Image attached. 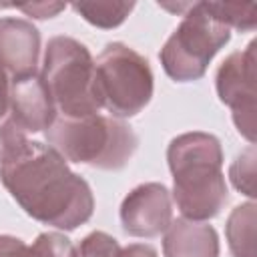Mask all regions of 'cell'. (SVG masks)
I'll return each instance as SVG.
<instances>
[{
    "instance_id": "cell-21",
    "label": "cell",
    "mask_w": 257,
    "mask_h": 257,
    "mask_svg": "<svg viewBox=\"0 0 257 257\" xmlns=\"http://www.w3.org/2000/svg\"><path fill=\"white\" fill-rule=\"evenodd\" d=\"M8 100H10V78L6 68L0 64V118L8 112Z\"/></svg>"
},
{
    "instance_id": "cell-12",
    "label": "cell",
    "mask_w": 257,
    "mask_h": 257,
    "mask_svg": "<svg viewBox=\"0 0 257 257\" xmlns=\"http://www.w3.org/2000/svg\"><path fill=\"white\" fill-rule=\"evenodd\" d=\"M257 205L253 201L237 205L225 225V235L233 257H257L255 253Z\"/></svg>"
},
{
    "instance_id": "cell-9",
    "label": "cell",
    "mask_w": 257,
    "mask_h": 257,
    "mask_svg": "<svg viewBox=\"0 0 257 257\" xmlns=\"http://www.w3.org/2000/svg\"><path fill=\"white\" fill-rule=\"evenodd\" d=\"M10 120L24 133L46 131L56 118V104L38 72L10 82Z\"/></svg>"
},
{
    "instance_id": "cell-17",
    "label": "cell",
    "mask_w": 257,
    "mask_h": 257,
    "mask_svg": "<svg viewBox=\"0 0 257 257\" xmlns=\"http://www.w3.org/2000/svg\"><path fill=\"white\" fill-rule=\"evenodd\" d=\"M34 245L38 247L42 257H76V249L72 245V241L56 231H46L40 233L34 241Z\"/></svg>"
},
{
    "instance_id": "cell-8",
    "label": "cell",
    "mask_w": 257,
    "mask_h": 257,
    "mask_svg": "<svg viewBox=\"0 0 257 257\" xmlns=\"http://www.w3.org/2000/svg\"><path fill=\"white\" fill-rule=\"evenodd\" d=\"M173 221L171 191L163 183H143L120 203V225L133 237H157Z\"/></svg>"
},
{
    "instance_id": "cell-15",
    "label": "cell",
    "mask_w": 257,
    "mask_h": 257,
    "mask_svg": "<svg viewBox=\"0 0 257 257\" xmlns=\"http://www.w3.org/2000/svg\"><path fill=\"white\" fill-rule=\"evenodd\" d=\"M231 183L237 191L247 195L249 199H255V147L249 145L245 151L237 155L229 169Z\"/></svg>"
},
{
    "instance_id": "cell-14",
    "label": "cell",
    "mask_w": 257,
    "mask_h": 257,
    "mask_svg": "<svg viewBox=\"0 0 257 257\" xmlns=\"http://www.w3.org/2000/svg\"><path fill=\"white\" fill-rule=\"evenodd\" d=\"M211 12L225 22L229 28L247 32L257 24V6L255 4H233V2H207Z\"/></svg>"
},
{
    "instance_id": "cell-13",
    "label": "cell",
    "mask_w": 257,
    "mask_h": 257,
    "mask_svg": "<svg viewBox=\"0 0 257 257\" xmlns=\"http://www.w3.org/2000/svg\"><path fill=\"white\" fill-rule=\"evenodd\" d=\"M135 2H74L72 10L96 28H116L133 12Z\"/></svg>"
},
{
    "instance_id": "cell-19",
    "label": "cell",
    "mask_w": 257,
    "mask_h": 257,
    "mask_svg": "<svg viewBox=\"0 0 257 257\" xmlns=\"http://www.w3.org/2000/svg\"><path fill=\"white\" fill-rule=\"evenodd\" d=\"M2 6H10V8H18L22 12H26L32 18H52L56 16L60 10L66 8V4L62 2H32V4H2Z\"/></svg>"
},
{
    "instance_id": "cell-10",
    "label": "cell",
    "mask_w": 257,
    "mask_h": 257,
    "mask_svg": "<svg viewBox=\"0 0 257 257\" xmlns=\"http://www.w3.org/2000/svg\"><path fill=\"white\" fill-rule=\"evenodd\" d=\"M40 54V32L24 20L6 16L0 18V64L14 78L36 72Z\"/></svg>"
},
{
    "instance_id": "cell-3",
    "label": "cell",
    "mask_w": 257,
    "mask_h": 257,
    "mask_svg": "<svg viewBox=\"0 0 257 257\" xmlns=\"http://www.w3.org/2000/svg\"><path fill=\"white\" fill-rule=\"evenodd\" d=\"M44 137L64 161L102 171L126 167L139 147V137L124 120L98 112L86 116L56 114Z\"/></svg>"
},
{
    "instance_id": "cell-2",
    "label": "cell",
    "mask_w": 257,
    "mask_h": 257,
    "mask_svg": "<svg viewBox=\"0 0 257 257\" xmlns=\"http://www.w3.org/2000/svg\"><path fill=\"white\" fill-rule=\"evenodd\" d=\"M173 199L185 219L209 221L229 199L223 177V149L215 135L193 131L175 137L167 149Z\"/></svg>"
},
{
    "instance_id": "cell-20",
    "label": "cell",
    "mask_w": 257,
    "mask_h": 257,
    "mask_svg": "<svg viewBox=\"0 0 257 257\" xmlns=\"http://www.w3.org/2000/svg\"><path fill=\"white\" fill-rule=\"evenodd\" d=\"M116 257H157V251L147 243H131L126 247H120Z\"/></svg>"
},
{
    "instance_id": "cell-16",
    "label": "cell",
    "mask_w": 257,
    "mask_h": 257,
    "mask_svg": "<svg viewBox=\"0 0 257 257\" xmlns=\"http://www.w3.org/2000/svg\"><path fill=\"white\" fill-rule=\"evenodd\" d=\"M120 245L112 235L104 231H92L78 243L76 257H116Z\"/></svg>"
},
{
    "instance_id": "cell-6",
    "label": "cell",
    "mask_w": 257,
    "mask_h": 257,
    "mask_svg": "<svg viewBox=\"0 0 257 257\" xmlns=\"http://www.w3.org/2000/svg\"><path fill=\"white\" fill-rule=\"evenodd\" d=\"M100 106L114 118L139 114L153 98L155 76L149 60L122 42H108L94 60Z\"/></svg>"
},
{
    "instance_id": "cell-4",
    "label": "cell",
    "mask_w": 257,
    "mask_h": 257,
    "mask_svg": "<svg viewBox=\"0 0 257 257\" xmlns=\"http://www.w3.org/2000/svg\"><path fill=\"white\" fill-rule=\"evenodd\" d=\"M40 78L60 116H86L102 108L96 92L94 58L72 36H54L48 40Z\"/></svg>"
},
{
    "instance_id": "cell-5",
    "label": "cell",
    "mask_w": 257,
    "mask_h": 257,
    "mask_svg": "<svg viewBox=\"0 0 257 257\" xmlns=\"http://www.w3.org/2000/svg\"><path fill=\"white\" fill-rule=\"evenodd\" d=\"M185 10L181 24L159 52L163 70L177 82L203 78L213 56L231 40V28L211 12L207 2L187 4Z\"/></svg>"
},
{
    "instance_id": "cell-18",
    "label": "cell",
    "mask_w": 257,
    "mask_h": 257,
    "mask_svg": "<svg viewBox=\"0 0 257 257\" xmlns=\"http://www.w3.org/2000/svg\"><path fill=\"white\" fill-rule=\"evenodd\" d=\"M0 257H42L38 247L26 245L14 235H0Z\"/></svg>"
},
{
    "instance_id": "cell-1",
    "label": "cell",
    "mask_w": 257,
    "mask_h": 257,
    "mask_svg": "<svg viewBox=\"0 0 257 257\" xmlns=\"http://www.w3.org/2000/svg\"><path fill=\"white\" fill-rule=\"evenodd\" d=\"M0 181L32 219L74 231L94 213L90 185L50 145L30 141L10 118L0 126Z\"/></svg>"
},
{
    "instance_id": "cell-7",
    "label": "cell",
    "mask_w": 257,
    "mask_h": 257,
    "mask_svg": "<svg viewBox=\"0 0 257 257\" xmlns=\"http://www.w3.org/2000/svg\"><path fill=\"white\" fill-rule=\"evenodd\" d=\"M257 40L247 48L231 52L219 66L215 84L223 104L233 112L237 131L253 145L255 143V78H257Z\"/></svg>"
},
{
    "instance_id": "cell-11",
    "label": "cell",
    "mask_w": 257,
    "mask_h": 257,
    "mask_svg": "<svg viewBox=\"0 0 257 257\" xmlns=\"http://www.w3.org/2000/svg\"><path fill=\"white\" fill-rule=\"evenodd\" d=\"M165 257H219V235L203 223L191 219H177L165 231Z\"/></svg>"
}]
</instances>
